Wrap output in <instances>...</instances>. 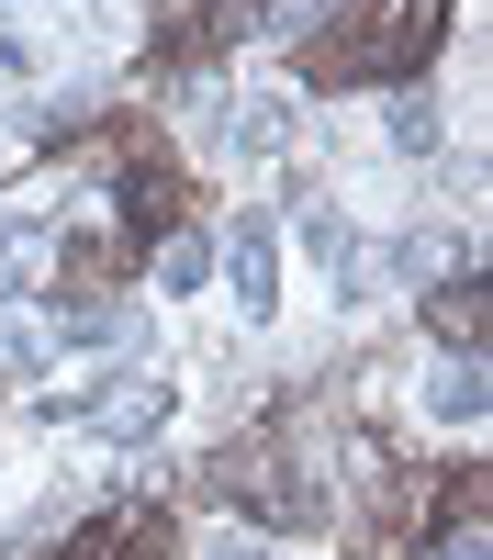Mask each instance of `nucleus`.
I'll use <instances>...</instances> for the list:
<instances>
[{
	"label": "nucleus",
	"instance_id": "f257e3e1",
	"mask_svg": "<svg viewBox=\"0 0 493 560\" xmlns=\"http://www.w3.org/2000/svg\"><path fill=\"white\" fill-rule=\"evenodd\" d=\"M168 404H179L168 370H113L102 393H57L45 415H57V427H90V438H157V427H168Z\"/></svg>",
	"mask_w": 493,
	"mask_h": 560
},
{
	"label": "nucleus",
	"instance_id": "f03ea898",
	"mask_svg": "<svg viewBox=\"0 0 493 560\" xmlns=\"http://www.w3.org/2000/svg\"><path fill=\"white\" fill-rule=\"evenodd\" d=\"M224 269H236V303H247V314H269V303H281V224L247 213L236 236H224Z\"/></svg>",
	"mask_w": 493,
	"mask_h": 560
},
{
	"label": "nucleus",
	"instance_id": "7ed1b4c3",
	"mask_svg": "<svg viewBox=\"0 0 493 560\" xmlns=\"http://www.w3.org/2000/svg\"><path fill=\"white\" fill-rule=\"evenodd\" d=\"M57 348H68V314H45V303H0V382H34Z\"/></svg>",
	"mask_w": 493,
	"mask_h": 560
},
{
	"label": "nucleus",
	"instance_id": "20e7f679",
	"mask_svg": "<svg viewBox=\"0 0 493 560\" xmlns=\"http://www.w3.org/2000/svg\"><path fill=\"white\" fill-rule=\"evenodd\" d=\"M45 258H57V224H45V213H0V303H34Z\"/></svg>",
	"mask_w": 493,
	"mask_h": 560
},
{
	"label": "nucleus",
	"instance_id": "39448f33",
	"mask_svg": "<svg viewBox=\"0 0 493 560\" xmlns=\"http://www.w3.org/2000/svg\"><path fill=\"white\" fill-rule=\"evenodd\" d=\"M482 348H448L437 370H426V415H448V427H482Z\"/></svg>",
	"mask_w": 493,
	"mask_h": 560
},
{
	"label": "nucleus",
	"instance_id": "423d86ee",
	"mask_svg": "<svg viewBox=\"0 0 493 560\" xmlns=\"http://www.w3.org/2000/svg\"><path fill=\"white\" fill-rule=\"evenodd\" d=\"M224 147H236V158H281V147H292V102H281V90H258V102H236V124H224Z\"/></svg>",
	"mask_w": 493,
	"mask_h": 560
},
{
	"label": "nucleus",
	"instance_id": "0eeeda50",
	"mask_svg": "<svg viewBox=\"0 0 493 560\" xmlns=\"http://www.w3.org/2000/svg\"><path fill=\"white\" fill-rule=\"evenodd\" d=\"M437 135H448L437 90H403V102H392V147H403V158H437Z\"/></svg>",
	"mask_w": 493,
	"mask_h": 560
},
{
	"label": "nucleus",
	"instance_id": "6e6552de",
	"mask_svg": "<svg viewBox=\"0 0 493 560\" xmlns=\"http://www.w3.org/2000/svg\"><path fill=\"white\" fill-rule=\"evenodd\" d=\"M213 280V236H157V292H202Z\"/></svg>",
	"mask_w": 493,
	"mask_h": 560
},
{
	"label": "nucleus",
	"instance_id": "1a4fd4ad",
	"mask_svg": "<svg viewBox=\"0 0 493 560\" xmlns=\"http://www.w3.org/2000/svg\"><path fill=\"white\" fill-rule=\"evenodd\" d=\"M437 314H448V337H460V348H471V337H482V280L460 269V280H448V303L426 292V325H437Z\"/></svg>",
	"mask_w": 493,
	"mask_h": 560
},
{
	"label": "nucleus",
	"instance_id": "9d476101",
	"mask_svg": "<svg viewBox=\"0 0 493 560\" xmlns=\"http://www.w3.org/2000/svg\"><path fill=\"white\" fill-rule=\"evenodd\" d=\"M202 560H269V538H213Z\"/></svg>",
	"mask_w": 493,
	"mask_h": 560
},
{
	"label": "nucleus",
	"instance_id": "9b49d317",
	"mask_svg": "<svg viewBox=\"0 0 493 560\" xmlns=\"http://www.w3.org/2000/svg\"><path fill=\"white\" fill-rule=\"evenodd\" d=\"M437 560H482V527H448V549Z\"/></svg>",
	"mask_w": 493,
	"mask_h": 560
}]
</instances>
